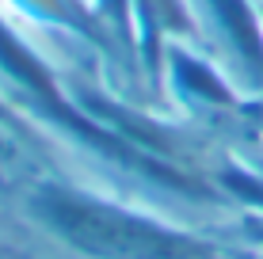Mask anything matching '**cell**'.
I'll use <instances>...</instances> for the list:
<instances>
[{"label": "cell", "instance_id": "1", "mask_svg": "<svg viewBox=\"0 0 263 259\" xmlns=\"http://www.w3.org/2000/svg\"><path fill=\"white\" fill-rule=\"evenodd\" d=\"M58 221H61V229H69L84 248H96V252L149 259V255H164L172 248L160 233L141 229L138 221L103 213L96 206H58Z\"/></svg>", "mask_w": 263, "mask_h": 259}]
</instances>
